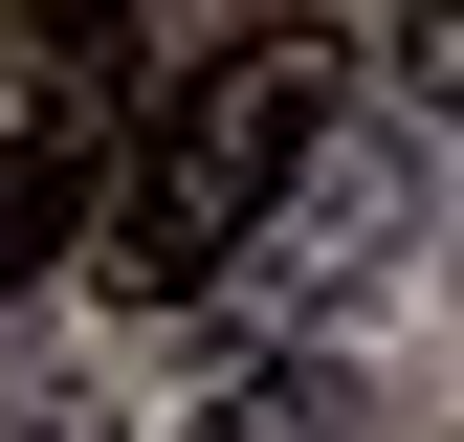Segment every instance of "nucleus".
<instances>
[{
    "instance_id": "obj_3",
    "label": "nucleus",
    "mask_w": 464,
    "mask_h": 442,
    "mask_svg": "<svg viewBox=\"0 0 464 442\" xmlns=\"http://www.w3.org/2000/svg\"><path fill=\"white\" fill-rule=\"evenodd\" d=\"M221 442H332V376H244V399H221Z\"/></svg>"
},
{
    "instance_id": "obj_4",
    "label": "nucleus",
    "mask_w": 464,
    "mask_h": 442,
    "mask_svg": "<svg viewBox=\"0 0 464 442\" xmlns=\"http://www.w3.org/2000/svg\"><path fill=\"white\" fill-rule=\"evenodd\" d=\"M398 44V89H420V110H464V0H420V23H376Z\"/></svg>"
},
{
    "instance_id": "obj_1",
    "label": "nucleus",
    "mask_w": 464,
    "mask_h": 442,
    "mask_svg": "<svg viewBox=\"0 0 464 442\" xmlns=\"http://www.w3.org/2000/svg\"><path fill=\"white\" fill-rule=\"evenodd\" d=\"M332 133V44L310 23H244V44H178V67H133V133H111V199H89V265L133 310L221 288V265L287 221V178H310Z\"/></svg>"
},
{
    "instance_id": "obj_2",
    "label": "nucleus",
    "mask_w": 464,
    "mask_h": 442,
    "mask_svg": "<svg viewBox=\"0 0 464 442\" xmlns=\"http://www.w3.org/2000/svg\"><path fill=\"white\" fill-rule=\"evenodd\" d=\"M111 133H133V23H0V288L89 244Z\"/></svg>"
}]
</instances>
